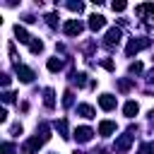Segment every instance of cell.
<instances>
[{
	"label": "cell",
	"mask_w": 154,
	"mask_h": 154,
	"mask_svg": "<svg viewBox=\"0 0 154 154\" xmlns=\"http://www.w3.org/2000/svg\"><path fill=\"white\" fill-rule=\"evenodd\" d=\"M137 111H140V106H137L135 101H128V103L123 106V113H125L128 118H135V116H137Z\"/></svg>",
	"instance_id": "7c38bea8"
},
{
	"label": "cell",
	"mask_w": 154,
	"mask_h": 154,
	"mask_svg": "<svg viewBox=\"0 0 154 154\" xmlns=\"http://www.w3.org/2000/svg\"><path fill=\"white\" fill-rule=\"evenodd\" d=\"M60 67H63V60H60V58H51V60H48V70H51V72H58Z\"/></svg>",
	"instance_id": "e0dca14e"
},
{
	"label": "cell",
	"mask_w": 154,
	"mask_h": 154,
	"mask_svg": "<svg viewBox=\"0 0 154 154\" xmlns=\"http://www.w3.org/2000/svg\"><path fill=\"white\" fill-rule=\"evenodd\" d=\"M14 72H17V77H19L22 82H26V84L34 79V70L26 67V65H14Z\"/></svg>",
	"instance_id": "277c9868"
},
{
	"label": "cell",
	"mask_w": 154,
	"mask_h": 154,
	"mask_svg": "<svg viewBox=\"0 0 154 154\" xmlns=\"http://www.w3.org/2000/svg\"><path fill=\"white\" fill-rule=\"evenodd\" d=\"M46 19H48V26H55V24H58V14H55V12L46 14Z\"/></svg>",
	"instance_id": "7402d4cb"
},
{
	"label": "cell",
	"mask_w": 154,
	"mask_h": 154,
	"mask_svg": "<svg viewBox=\"0 0 154 154\" xmlns=\"http://www.w3.org/2000/svg\"><path fill=\"white\" fill-rule=\"evenodd\" d=\"M41 144H43V140H41V137H31V140L22 147V152H24V154H34L36 149H41Z\"/></svg>",
	"instance_id": "52a82bcc"
},
{
	"label": "cell",
	"mask_w": 154,
	"mask_h": 154,
	"mask_svg": "<svg viewBox=\"0 0 154 154\" xmlns=\"http://www.w3.org/2000/svg\"><path fill=\"white\" fill-rule=\"evenodd\" d=\"M55 130L60 132V137H63V140H67V137H70V135H67V120H65V118H60V120L55 123Z\"/></svg>",
	"instance_id": "2e32d148"
},
{
	"label": "cell",
	"mask_w": 154,
	"mask_h": 154,
	"mask_svg": "<svg viewBox=\"0 0 154 154\" xmlns=\"http://www.w3.org/2000/svg\"><path fill=\"white\" fill-rule=\"evenodd\" d=\"M147 79H149V82H154V70H149V75H147Z\"/></svg>",
	"instance_id": "f546056e"
},
{
	"label": "cell",
	"mask_w": 154,
	"mask_h": 154,
	"mask_svg": "<svg viewBox=\"0 0 154 154\" xmlns=\"http://www.w3.org/2000/svg\"><path fill=\"white\" fill-rule=\"evenodd\" d=\"M137 154H154V142H152V144H142Z\"/></svg>",
	"instance_id": "ffe728a7"
},
{
	"label": "cell",
	"mask_w": 154,
	"mask_h": 154,
	"mask_svg": "<svg viewBox=\"0 0 154 154\" xmlns=\"http://www.w3.org/2000/svg\"><path fill=\"white\" fill-rule=\"evenodd\" d=\"M72 82H75L77 87H82V84L87 82V75H84V72H75V75H72Z\"/></svg>",
	"instance_id": "ac0fdd59"
},
{
	"label": "cell",
	"mask_w": 154,
	"mask_h": 154,
	"mask_svg": "<svg viewBox=\"0 0 154 154\" xmlns=\"http://www.w3.org/2000/svg\"><path fill=\"white\" fill-rule=\"evenodd\" d=\"M2 154H17V152H14V144L5 142V144H2Z\"/></svg>",
	"instance_id": "cb8c5ba5"
},
{
	"label": "cell",
	"mask_w": 154,
	"mask_h": 154,
	"mask_svg": "<svg viewBox=\"0 0 154 154\" xmlns=\"http://www.w3.org/2000/svg\"><path fill=\"white\" fill-rule=\"evenodd\" d=\"M14 36H17L22 43H31V36H29V34H26V29H24V26H19V24L14 26Z\"/></svg>",
	"instance_id": "8fae6325"
},
{
	"label": "cell",
	"mask_w": 154,
	"mask_h": 154,
	"mask_svg": "<svg viewBox=\"0 0 154 154\" xmlns=\"http://www.w3.org/2000/svg\"><path fill=\"white\" fill-rule=\"evenodd\" d=\"M99 106H101L103 111H113V108H116V99H113L111 94H101V96H99Z\"/></svg>",
	"instance_id": "ba28073f"
},
{
	"label": "cell",
	"mask_w": 154,
	"mask_h": 154,
	"mask_svg": "<svg viewBox=\"0 0 154 154\" xmlns=\"http://www.w3.org/2000/svg\"><path fill=\"white\" fill-rule=\"evenodd\" d=\"M10 132H12V135H22V125H19V123H17V125H12V130H10Z\"/></svg>",
	"instance_id": "f1b7e54d"
},
{
	"label": "cell",
	"mask_w": 154,
	"mask_h": 154,
	"mask_svg": "<svg viewBox=\"0 0 154 154\" xmlns=\"http://www.w3.org/2000/svg\"><path fill=\"white\" fill-rule=\"evenodd\" d=\"M91 135H94L91 128H77V130H75V140H77V142H89Z\"/></svg>",
	"instance_id": "9c48e42d"
},
{
	"label": "cell",
	"mask_w": 154,
	"mask_h": 154,
	"mask_svg": "<svg viewBox=\"0 0 154 154\" xmlns=\"http://www.w3.org/2000/svg\"><path fill=\"white\" fill-rule=\"evenodd\" d=\"M63 31H65L67 36H77V34L82 31V22H79V19H70V22H65Z\"/></svg>",
	"instance_id": "5b68a950"
},
{
	"label": "cell",
	"mask_w": 154,
	"mask_h": 154,
	"mask_svg": "<svg viewBox=\"0 0 154 154\" xmlns=\"http://www.w3.org/2000/svg\"><path fill=\"white\" fill-rule=\"evenodd\" d=\"M120 36H123V34H120V29H116V26H113V29H108V34H106V41H103V46H106L108 51H111V48H116V46L120 43Z\"/></svg>",
	"instance_id": "6da1fadb"
},
{
	"label": "cell",
	"mask_w": 154,
	"mask_h": 154,
	"mask_svg": "<svg viewBox=\"0 0 154 154\" xmlns=\"http://www.w3.org/2000/svg\"><path fill=\"white\" fill-rule=\"evenodd\" d=\"M111 7H113V12H123V10L128 7V5H125V2H113Z\"/></svg>",
	"instance_id": "d4e9b609"
},
{
	"label": "cell",
	"mask_w": 154,
	"mask_h": 154,
	"mask_svg": "<svg viewBox=\"0 0 154 154\" xmlns=\"http://www.w3.org/2000/svg\"><path fill=\"white\" fill-rule=\"evenodd\" d=\"M118 87H120L123 91H128V89H130V82H128V79H120V84H118Z\"/></svg>",
	"instance_id": "83f0119b"
},
{
	"label": "cell",
	"mask_w": 154,
	"mask_h": 154,
	"mask_svg": "<svg viewBox=\"0 0 154 154\" xmlns=\"http://www.w3.org/2000/svg\"><path fill=\"white\" fill-rule=\"evenodd\" d=\"M29 48H31V53H41V51H43V43H41V41H31Z\"/></svg>",
	"instance_id": "d6986e66"
},
{
	"label": "cell",
	"mask_w": 154,
	"mask_h": 154,
	"mask_svg": "<svg viewBox=\"0 0 154 154\" xmlns=\"http://www.w3.org/2000/svg\"><path fill=\"white\" fill-rule=\"evenodd\" d=\"M152 120H154V111H152Z\"/></svg>",
	"instance_id": "d6a6232c"
},
{
	"label": "cell",
	"mask_w": 154,
	"mask_h": 154,
	"mask_svg": "<svg viewBox=\"0 0 154 154\" xmlns=\"http://www.w3.org/2000/svg\"><path fill=\"white\" fill-rule=\"evenodd\" d=\"M77 113L84 116V118H94V108H91L89 103H79V106H77Z\"/></svg>",
	"instance_id": "9a60e30c"
},
{
	"label": "cell",
	"mask_w": 154,
	"mask_h": 154,
	"mask_svg": "<svg viewBox=\"0 0 154 154\" xmlns=\"http://www.w3.org/2000/svg\"><path fill=\"white\" fill-rule=\"evenodd\" d=\"M147 46H149V41H147V38H130V43H128L125 53H128V55H135L137 51H142V48H147Z\"/></svg>",
	"instance_id": "7a4b0ae2"
},
{
	"label": "cell",
	"mask_w": 154,
	"mask_h": 154,
	"mask_svg": "<svg viewBox=\"0 0 154 154\" xmlns=\"http://www.w3.org/2000/svg\"><path fill=\"white\" fill-rule=\"evenodd\" d=\"M75 154H84V152H75Z\"/></svg>",
	"instance_id": "1f68e13d"
},
{
	"label": "cell",
	"mask_w": 154,
	"mask_h": 154,
	"mask_svg": "<svg viewBox=\"0 0 154 154\" xmlns=\"http://www.w3.org/2000/svg\"><path fill=\"white\" fill-rule=\"evenodd\" d=\"M103 24H106V19H103L101 14H91V17H89V29H91V31L103 29Z\"/></svg>",
	"instance_id": "30bf717a"
},
{
	"label": "cell",
	"mask_w": 154,
	"mask_h": 154,
	"mask_svg": "<svg viewBox=\"0 0 154 154\" xmlns=\"http://www.w3.org/2000/svg\"><path fill=\"white\" fill-rule=\"evenodd\" d=\"M91 154H103V149H96V152H91Z\"/></svg>",
	"instance_id": "4dcf8cb0"
},
{
	"label": "cell",
	"mask_w": 154,
	"mask_h": 154,
	"mask_svg": "<svg viewBox=\"0 0 154 154\" xmlns=\"http://www.w3.org/2000/svg\"><path fill=\"white\" fill-rule=\"evenodd\" d=\"M135 14H137V17H142V19H154V2L137 5V7H135Z\"/></svg>",
	"instance_id": "3957f363"
},
{
	"label": "cell",
	"mask_w": 154,
	"mask_h": 154,
	"mask_svg": "<svg viewBox=\"0 0 154 154\" xmlns=\"http://www.w3.org/2000/svg\"><path fill=\"white\" fill-rule=\"evenodd\" d=\"M67 10H72V12H82L84 5H82V2H67Z\"/></svg>",
	"instance_id": "44dd1931"
},
{
	"label": "cell",
	"mask_w": 154,
	"mask_h": 154,
	"mask_svg": "<svg viewBox=\"0 0 154 154\" xmlns=\"http://www.w3.org/2000/svg\"><path fill=\"white\" fill-rule=\"evenodd\" d=\"M12 99H14V94H12V91H5V94H2V101H5V103H10Z\"/></svg>",
	"instance_id": "4316f807"
},
{
	"label": "cell",
	"mask_w": 154,
	"mask_h": 154,
	"mask_svg": "<svg viewBox=\"0 0 154 154\" xmlns=\"http://www.w3.org/2000/svg\"><path fill=\"white\" fill-rule=\"evenodd\" d=\"M111 132H116V123L113 120H103L99 125V135H111Z\"/></svg>",
	"instance_id": "4fadbf2b"
},
{
	"label": "cell",
	"mask_w": 154,
	"mask_h": 154,
	"mask_svg": "<svg viewBox=\"0 0 154 154\" xmlns=\"http://www.w3.org/2000/svg\"><path fill=\"white\" fill-rule=\"evenodd\" d=\"M63 103H65V106H70V103H72V91H65V96H63Z\"/></svg>",
	"instance_id": "484cf974"
},
{
	"label": "cell",
	"mask_w": 154,
	"mask_h": 154,
	"mask_svg": "<svg viewBox=\"0 0 154 154\" xmlns=\"http://www.w3.org/2000/svg\"><path fill=\"white\" fill-rule=\"evenodd\" d=\"M130 144H132V132H128V135H120V137L116 140V152H125Z\"/></svg>",
	"instance_id": "8992f818"
},
{
	"label": "cell",
	"mask_w": 154,
	"mask_h": 154,
	"mask_svg": "<svg viewBox=\"0 0 154 154\" xmlns=\"http://www.w3.org/2000/svg\"><path fill=\"white\" fill-rule=\"evenodd\" d=\"M43 103H46V108H53L55 106V96H53V89L51 87L43 89Z\"/></svg>",
	"instance_id": "5bb4252c"
},
{
	"label": "cell",
	"mask_w": 154,
	"mask_h": 154,
	"mask_svg": "<svg viewBox=\"0 0 154 154\" xmlns=\"http://www.w3.org/2000/svg\"><path fill=\"white\" fill-rule=\"evenodd\" d=\"M142 72V63H132L130 65V75H140Z\"/></svg>",
	"instance_id": "603a6c76"
}]
</instances>
